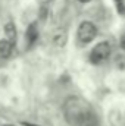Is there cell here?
<instances>
[{
    "label": "cell",
    "instance_id": "obj_1",
    "mask_svg": "<svg viewBox=\"0 0 125 126\" xmlns=\"http://www.w3.org/2000/svg\"><path fill=\"white\" fill-rule=\"evenodd\" d=\"M91 110V107L78 97H71L65 103V117L74 126H78L80 120Z\"/></svg>",
    "mask_w": 125,
    "mask_h": 126
},
{
    "label": "cell",
    "instance_id": "obj_2",
    "mask_svg": "<svg viewBox=\"0 0 125 126\" xmlns=\"http://www.w3.org/2000/svg\"><path fill=\"white\" fill-rule=\"evenodd\" d=\"M110 51H112V48H110V44L107 41H102V43L96 44L93 50L90 51V56H88L90 62L93 64H102L103 62H106L109 59Z\"/></svg>",
    "mask_w": 125,
    "mask_h": 126
},
{
    "label": "cell",
    "instance_id": "obj_3",
    "mask_svg": "<svg viewBox=\"0 0 125 126\" xmlns=\"http://www.w3.org/2000/svg\"><path fill=\"white\" fill-rule=\"evenodd\" d=\"M77 35H78L80 43H83V44H88V43H91L94 38H96V35H97V28H96V25H94L93 22H90V21H84V22L80 24Z\"/></svg>",
    "mask_w": 125,
    "mask_h": 126
},
{
    "label": "cell",
    "instance_id": "obj_4",
    "mask_svg": "<svg viewBox=\"0 0 125 126\" xmlns=\"http://www.w3.org/2000/svg\"><path fill=\"white\" fill-rule=\"evenodd\" d=\"M78 126H100V123H99V119H97L96 113H94L93 110H90V111L80 120Z\"/></svg>",
    "mask_w": 125,
    "mask_h": 126
},
{
    "label": "cell",
    "instance_id": "obj_5",
    "mask_svg": "<svg viewBox=\"0 0 125 126\" xmlns=\"http://www.w3.org/2000/svg\"><path fill=\"white\" fill-rule=\"evenodd\" d=\"M12 48H13V43L12 41H9L7 38L0 40V57L7 59L12 54Z\"/></svg>",
    "mask_w": 125,
    "mask_h": 126
},
{
    "label": "cell",
    "instance_id": "obj_6",
    "mask_svg": "<svg viewBox=\"0 0 125 126\" xmlns=\"http://www.w3.org/2000/svg\"><path fill=\"white\" fill-rule=\"evenodd\" d=\"M37 38H38V30H37V25H35V24H31V25L27 28V32H25L27 44H28V46H32V44L35 43Z\"/></svg>",
    "mask_w": 125,
    "mask_h": 126
},
{
    "label": "cell",
    "instance_id": "obj_7",
    "mask_svg": "<svg viewBox=\"0 0 125 126\" xmlns=\"http://www.w3.org/2000/svg\"><path fill=\"white\" fill-rule=\"evenodd\" d=\"M4 34H6V38L15 44V41H16V30H15V25L12 22H7L4 25Z\"/></svg>",
    "mask_w": 125,
    "mask_h": 126
},
{
    "label": "cell",
    "instance_id": "obj_8",
    "mask_svg": "<svg viewBox=\"0 0 125 126\" xmlns=\"http://www.w3.org/2000/svg\"><path fill=\"white\" fill-rule=\"evenodd\" d=\"M113 63L119 70H125V54H116L113 57Z\"/></svg>",
    "mask_w": 125,
    "mask_h": 126
},
{
    "label": "cell",
    "instance_id": "obj_9",
    "mask_svg": "<svg viewBox=\"0 0 125 126\" xmlns=\"http://www.w3.org/2000/svg\"><path fill=\"white\" fill-rule=\"evenodd\" d=\"M65 43H66V35H65V34H58V35H55V44H56V46L62 47Z\"/></svg>",
    "mask_w": 125,
    "mask_h": 126
},
{
    "label": "cell",
    "instance_id": "obj_10",
    "mask_svg": "<svg viewBox=\"0 0 125 126\" xmlns=\"http://www.w3.org/2000/svg\"><path fill=\"white\" fill-rule=\"evenodd\" d=\"M78 1H81V3H88L90 0H78Z\"/></svg>",
    "mask_w": 125,
    "mask_h": 126
},
{
    "label": "cell",
    "instance_id": "obj_11",
    "mask_svg": "<svg viewBox=\"0 0 125 126\" xmlns=\"http://www.w3.org/2000/svg\"><path fill=\"white\" fill-rule=\"evenodd\" d=\"M4 126H15V125H4Z\"/></svg>",
    "mask_w": 125,
    "mask_h": 126
},
{
    "label": "cell",
    "instance_id": "obj_12",
    "mask_svg": "<svg viewBox=\"0 0 125 126\" xmlns=\"http://www.w3.org/2000/svg\"><path fill=\"white\" fill-rule=\"evenodd\" d=\"M124 47H125V41H124Z\"/></svg>",
    "mask_w": 125,
    "mask_h": 126
}]
</instances>
